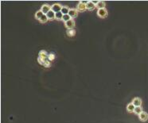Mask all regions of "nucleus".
Here are the masks:
<instances>
[{
  "mask_svg": "<svg viewBox=\"0 0 148 123\" xmlns=\"http://www.w3.org/2000/svg\"><path fill=\"white\" fill-rule=\"evenodd\" d=\"M63 16H64V14H62L61 11L60 12H57L56 13V16H55V19H57V20L60 21V20H62L63 18Z\"/></svg>",
  "mask_w": 148,
  "mask_h": 123,
  "instance_id": "f3484780",
  "label": "nucleus"
},
{
  "mask_svg": "<svg viewBox=\"0 0 148 123\" xmlns=\"http://www.w3.org/2000/svg\"><path fill=\"white\" fill-rule=\"evenodd\" d=\"M142 99H141L140 98H139V97H135V98H134L133 99H132V102L131 103L133 104L135 107H141L142 106Z\"/></svg>",
  "mask_w": 148,
  "mask_h": 123,
  "instance_id": "423d86ee",
  "label": "nucleus"
},
{
  "mask_svg": "<svg viewBox=\"0 0 148 123\" xmlns=\"http://www.w3.org/2000/svg\"><path fill=\"white\" fill-rule=\"evenodd\" d=\"M97 15L101 18H105L108 16V10H107L106 8H104V9H100L97 10Z\"/></svg>",
  "mask_w": 148,
  "mask_h": 123,
  "instance_id": "f257e3e1",
  "label": "nucleus"
},
{
  "mask_svg": "<svg viewBox=\"0 0 148 123\" xmlns=\"http://www.w3.org/2000/svg\"><path fill=\"white\" fill-rule=\"evenodd\" d=\"M105 6H106V3L103 0H100L99 2H98L97 5H96V8L98 10L100 9H104V8H105Z\"/></svg>",
  "mask_w": 148,
  "mask_h": 123,
  "instance_id": "9b49d317",
  "label": "nucleus"
},
{
  "mask_svg": "<svg viewBox=\"0 0 148 123\" xmlns=\"http://www.w3.org/2000/svg\"><path fill=\"white\" fill-rule=\"evenodd\" d=\"M69 15L72 18H77V15H78V10L77 9H70L69 10Z\"/></svg>",
  "mask_w": 148,
  "mask_h": 123,
  "instance_id": "1a4fd4ad",
  "label": "nucleus"
},
{
  "mask_svg": "<svg viewBox=\"0 0 148 123\" xmlns=\"http://www.w3.org/2000/svg\"><path fill=\"white\" fill-rule=\"evenodd\" d=\"M43 15H44V14H43V12L40 10H38V11L35 13V15H34V16H35V18L36 19H38V20H40V18H42Z\"/></svg>",
  "mask_w": 148,
  "mask_h": 123,
  "instance_id": "2eb2a0df",
  "label": "nucleus"
},
{
  "mask_svg": "<svg viewBox=\"0 0 148 123\" xmlns=\"http://www.w3.org/2000/svg\"><path fill=\"white\" fill-rule=\"evenodd\" d=\"M76 9L78 10V12H84V11H85V10H87L86 4L83 3L81 1H80L79 3L77 4V8H76Z\"/></svg>",
  "mask_w": 148,
  "mask_h": 123,
  "instance_id": "7ed1b4c3",
  "label": "nucleus"
},
{
  "mask_svg": "<svg viewBox=\"0 0 148 123\" xmlns=\"http://www.w3.org/2000/svg\"><path fill=\"white\" fill-rule=\"evenodd\" d=\"M138 116L140 121H142V122H146V121L148 120V114L145 111H143L142 113L140 114H139Z\"/></svg>",
  "mask_w": 148,
  "mask_h": 123,
  "instance_id": "0eeeda50",
  "label": "nucleus"
},
{
  "mask_svg": "<svg viewBox=\"0 0 148 123\" xmlns=\"http://www.w3.org/2000/svg\"><path fill=\"white\" fill-rule=\"evenodd\" d=\"M76 34V30L75 29H68L67 31V35L69 37H73Z\"/></svg>",
  "mask_w": 148,
  "mask_h": 123,
  "instance_id": "6ab92c4d",
  "label": "nucleus"
},
{
  "mask_svg": "<svg viewBox=\"0 0 148 123\" xmlns=\"http://www.w3.org/2000/svg\"><path fill=\"white\" fill-rule=\"evenodd\" d=\"M86 7L88 10L92 11V10H94L96 8V6L95 4H93L92 1H88V3L86 4Z\"/></svg>",
  "mask_w": 148,
  "mask_h": 123,
  "instance_id": "6e6552de",
  "label": "nucleus"
},
{
  "mask_svg": "<svg viewBox=\"0 0 148 123\" xmlns=\"http://www.w3.org/2000/svg\"><path fill=\"white\" fill-rule=\"evenodd\" d=\"M72 18L70 16H69V14H65L64 16H63V18H62V21H64V22H67V21H69V20H71Z\"/></svg>",
  "mask_w": 148,
  "mask_h": 123,
  "instance_id": "aec40b11",
  "label": "nucleus"
},
{
  "mask_svg": "<svg viewBox=\"0 0 148 123\" xmlns=\"http://www.w3.org/2000/svg\"><path fill=\"white\" fill-rule=\"evenodd\" d=\"M54 59H55V55H54L53 53L49 54V56H48V60H49V61H52V60H53Z\"/></svg>",
  "mask_w": 148,
  "mask_h": 123,
  "instance_id": "412c9836",
  "label": "nucleus"
},
{
  "mask_svg": "<svg viewBox=\"0 0 148 123\" xmlns=\"http://www.w3.org/2000/svg\"><path fill=\"white\" fill-rule=\"evenodd\" d=\"M62 6H63L60 3H54V4L52 5V10L55 13L60 12L62 9Z\"/></svg>",
  "mask_w": 148,
  "mask_h": 123,
  "instance_id": "39448f33",
  "label": "nucleus"
},
{
  "mask_svg": "<svg viewBox=\"0 0 148 123\" xmlns=\"http://www.w3.org/2000/svg\"><path fill=\"white\" fill-rule=\"evenodd\" d=\"M48 21H49V19H48L47 16H46V14H44V15H43L42 18H40V20H39V21H40L41 23H46Z\"/></svg>",
  "mask_w": 148,
  "mask_h": 123,
  "instance_id": "a211bd4d",
  "label": "nucleus"
},
{
  "mask_svg": "<svg viewBox=\"0 0 148 123\" xmlns=\"http://www.w3.org/2000/svg\"><path fill=\"white\" fill-rule=\"evenodd\" d=\"M46 16L49 20H54V19H55V16H56V13L53 12V10H51L49 13L46 14Z\"/></svg>",
  "mask_w": 148,
  "mask_h": 123,
  "instance_id": "9d476101",
  "label": "nucleus"
},
{
  "mask_svg": "<svg viewBox=\"0 0 148 123\" xmlns=\"http://www.w3.org/2000/svg\"><path fill=\"white\" fill-rule=\"evenodd\" d=\"M65 25L68 29H74V27H75V21H74V19L72 18L71 20L65 22Z\"/></svg>",
  "mask_w": 148,
  "mask_h": 123,
  "instance_id": "20e7f679",
  "label": "nucleus"
},
{
  "mask_svg": "<svg viewBox=\"0 0 148 123\" xmlns=\"http://www.w3.org/2000/svg\"><path fill=\"white\" fill-rule=\"evenodd\" d=\"M48 56H49V54L47 53L46 51L45 50H42L39 53V57L40 58H42V59H48Z\"/></svg>",
  "mask_w": 148,
  "mask_h": 123,
  "instance_id": "ddd939ff",
  "label": "nucleus"
},
{
  "mask_svg": "<svg viewBox=\"0 0 148 123\" xmlns=\"http://www.w3.org/2000/svg\"><path fill=\"white\" fill-rule=\"evenodd\" d=\"M51 10H52V6L49 5V4H47V3L42 5V7H41V10L43 12L44 14H46L47 13H49Z\"/></svg>",
  "mask_w": 148,
  "mask_h": 123,
  "instance_id": "f03ea898",
  "label": "nucleus"
},
{
  "mask_svg": "<svg viewBox=\"0 0 148 123\" xmlns=\"http://www.w3.org/2000/svg\"><path fill=\"white\" fill-rule=\"evenodd\" d=\"M69 10H70V8H69V6H62V9H61V13L63 14H69Z\"/></svg>",
  "mask_w": 148,
  "mask_h": 123,
  "instance_id": "4468645a",
  "label": "nucleus"
},
{
  "mask_svg": "<svg viewBox=\"0 0 148 123\" xmlns=\"http://www.w3.org/2000/svg\"><path fill=\"white\" fill-rule=\"evenodd\" d=\"M135 109V107L131 102L127 105V112H129V113H134Z\"/></svg>",
  "mask_w": 148,
  "mask_h": 123,
  "instance_id": "f8f14e48",
  "label": "nucleus"
},
{
  "mask_svg": "<svg viewBox=\"0 0 148 123\" xmlns=\"http://www.w3.org/2000/svg\"><path fill=\"white\" fill-rule=\"evenodd\" d=\"M143 111V107H136L135 109L134 113L135 114H137V115H139V114H140Z\"/></svg>",
  "mask_w": 148,
  "mask_h": 123,
  "instance_id": "dca6fc26",
  "label": "nucleus"
}]
</instances>
